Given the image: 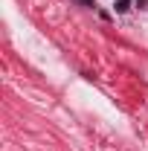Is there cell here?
<instances>
[{"mask_svg": "<svg viewBox=\"0 0 148 151\" xmlns=\"http://www.w3.org/2000/svg\"><path fill=\"white\" fill-rule=\"evenodd\" d=\"M78 3H84V6H93V0H78Z\"/></svg>", "mask_w": 148, "mask_h": 151, "instance_id": "7a4b0ae2", "label": "cell"}, {"mask_svg": "<svg viewBox=\"0 0 148 151\" xmlns=\"http://www.w3.org/2000/svg\"><path fill=\"white\" fill-rule=\"evenodd\" d=\"M128 9V0H116V12H125Z\"/></svg>", "mask_w": 148, "mask_h": 151, "instance_id": "6da1fadb", "label": "cell"}]
</instances>
